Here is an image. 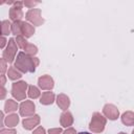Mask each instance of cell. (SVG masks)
<instances>
[{
  "label": "cell",
  "mask_w": 134,
  "mask_h": 134,
  "mask_svg": "<svg viewBox=\"0 0 134 134\" xmlns=\"http://www.w3.org/2000/svg\"><path fill=\"white\" fill-rule=\"evenodd\" d=\"M39 63H40V61L38 58L28 55L24 51H20L17 54L14 66L22 73H26V72L32 73L36 71V68L38 67Z\"/></svg>",
  "instance_id": "obj_1"
},
{
  "label": "cell",
  "mask_w": 134,
  "mask_h": 134,
  "mask_svg": "<svg viewBox=\"0 0 134 134\" xmlns=\"http://www.w3.org/2000/svg\"><path fill=\"white\" fill-rule=\"evenodd\" d=\"M107 124V119L99 112H94L91 117V121L89 124V129L93 133H100L105 130Z\"/></svg>",
  "instance_id": "obj_2"
},
{
  "label": "cell",
  "mask_w": 134,
  "mask_h": 134,
  "mask_svg": "<svg viewBox=\"0 0 134 134\" xmlns=\"http://www.w3.org/2000/svg\"><path fill=\"white\" fill-rule=\"evenodd\" d=\"M28 85L25 81H19L16 83H13L12 85V95L17 100H23L26 97V89Z\"/></svg>",
  "instance_id": "obj_3"
},
{
  "label": "cell",
  "mask_w": 134,
  "mask_h": 134,
  "mask_svg": "<svg viewBox=\"0 0 134 134\" xmlns=\"http://www.w3.org/2000/svg\"><path fill=\"white\" fill-rule=\"evenodd\" d=\"M16 54H17V43H16V40L12 38L8 40L6 48L3 50L2 58L7 63H13L16 60Z\"/></svg>",
  "instance_id": "obj_4"
},
{
  "label": "cell",
  "mask_w": 134,
  "mask_h": 134,
  "mask_svg": "<svg viewBox=\"0 0 134 134\" xmlns=\"http://www.w3.org/2000/svg\"><path fill=\"white\" fill-rule=\"evenodd\" d=\"M25 18L35 26H41L44 23V19L42 17V12L40 8H31L27 10L25 14Z\"/></svg>",
  "instance_id": "obj_5"
},
{
  "label": "cell",
  "mask_w": 134,
  "mask_h": 134,
  "mask_svg": "<svg viewBox=\"0 0 134 134\" xmlns=\"http://www.w3.org/2000/svg\"><path fill=\"white\" fill-rule=\"evenodd\" d=\"M24 3L22 1H15L13 6L9 8V18L10 20H13L14 22L16 21H21V19L23 18L24 14L22 10Z\"/></svg>",
  "instance_id": "obj_6"
},
{
  "label": "cell",
  "mask_w": 134,
  "mask_h": 134,
  "mask_svg": "<svg viewBox=\"0 0 134 134\" xmlns=\"http://www.w3.org/2000/svg\"><path fill=\"white\" fill-rule=\"evenodd\" d=\"M35 111H36V106H35L34 102H31V100H24L19 106L20 115L23 117L35 115Z\"/></svg>",
  "instance_id": "obj_7"
},
{
  "label": "cell",
  "mask_w": 134,
  "mask_h": 134,
  "mask_svg": "<svg viewBox=\"0 0 134 134\" xmlns=\"http://www.w3.org/2000/svg\"><path fill=\"white\" fill-rule=\"evenodd\" d=\"M103 113L106 118H109L110 120H115L119 116V111L116 106L112 104H106L103 108Z\"/></svg>",
  "instance_id": "obj_8"
},
{
  "label": "cell",
  "mask_w": 134,
  "mask_h": 134,
  "mask_svg": "<svg viewBox=\"0 0 134 134\" xmlns=\"http://www.w3.org/2000/svg\"><path fill=\"white\" fill-rule=\"evenodd\" d=\"M38 85L42 90H49L50 91L54 87V82L50 75L44 74L38 79Z\"/></svg>",
  "instance_id": "obj_9"
},
{
  "label": "cell",
  "mask_w": 134,
  "mask_h": 134,
  "mask_svg": "<svg viewBox=\"0 0 134 134\" xmlns=\"http://www.w3.org/2000/svg\"><path fill=\"white\" fill-rule=\"evenodd\" d=\"M41 121V118L38 114H35L32 115L31 117H28V118H24L22 120V126L25 130H32L35 127H37Z\"/></svg>",
  "instance_id": "obj_10"
},
{
  "label": "cell",
  "mask_w": 134,
  "mask_h": 134,
  "mask_svg": "<svg viewBox=\"0 0 134 134\" xmlns=\"http://www.w3.org/2000/svg\"><path fill=\"white\" fill-rule=\"evenodd\" d=\"M60 124L64 128H70V126L73 124L72 113L69 111H64L60 116Z\"/></svg>",
  "instance_id": "obj_11"
},
{
  "label": "cell",
  "mask_w": 134,
  "mask_h": 134,
  "mask_svg": "<svg viewBox=\"0 0 134 134\" xmlns=\"http://www.w3.org/2000/svg\"><path fill=\"white\" fill-rule=\"evenodd\" d=\"M57 104H58V106L61 110L66 111L70 106V99L66 94L61 93L57 96Z\"/></svg>",
  "instance_id": "obj_12"
},
{
  "label": "cell",
  "mask_w": 134,
  "mask_h": 134,
  "mask_svg": "<svg viewBox=\"0 0 134 134\" xmlns=\"http://www.w3.org/2000/svg\"><path fill=\"white\" fill-rule=\"evenodd\" d=\"M54 98H55V95H54L53 92H50V91L43 92L41 97H40V104L45 105V106L51 105L54 102Z\"/></svg>",
  "instance_id": "obj_13"
},
{
  "label": "cell",
  "mask_w": 134,
  "mask_h": 134,
  "mask_svg": "<svg viewBox=\"0 0 134 134\" xmlns=\"http://www.w3.org/2000/svg\"><path fill=\"white\" fill-rule=\"evenodd\" d=\"M121 122L125 125V126H128V127H131V126H134V112L132 111H126L122 113L121 115Z\"/></svg>",
  "instance_id": "obj_14"
},
{
  "label": "cell",
  "mask_w": 134,
  "mask_h": 134,
  "mask_svg": "<svg viewBox=\"0 0 134 134\" xmlns=\"http://www.w3.org/2000/svg\"><path fill=\"white\" fill-rule=\"evenodd\" d=\"M18 122H19V116H18V114H15V113L8 114L4 120V125L7 128H14L18 125Z\"/></svg>",
  "instance_id": "obj_15"
},
{
  "label": "cell",
  "mask_w": 134,
  "mask_h": 134,
  "mask_svg": "<svg viewBox=\"0 0 134 134\" xmlns=\"http://www.w3.org/2000/svg\"><path fill=\"white\" fill-rule=\"evenodd\" d=\"M35 27L34 25L27 23V22H22V36L24 38H30L35 34Z\"/></svg>",
  "instance_id": "obj_16"
},
{
  "label": "cell",
  "mask_w": 134,
  "mask_h": 134,
  "mask_svg": "<svg viewBox=\"0 0 134 134\" xmlns=\"http://www.w3.org/2000/svg\"><path fill=\"white\" fill-rule=\"evenodd\" d=\"M7 76L9 80L12 81H16V80H19L21 79L22 76V72H20L15 66H10L7 70Z\"/></svg>",
  "instance_id": "obj_17"
},
{
  "label": "cell",
  "mask_w": 134,
  "mask_h": 134,
  "mask_svg": "<svg viewBox=\"0 0 134 134\" xmlns=\"http://www.w3.org/2000/svg\"><path fill=\"white\" fill-rule=\"evenodd\" d=\"M18 107H19V106H18L17 102H15L14 99H7V100L5 102V104H4V111L7 112V113H9V112H15V111H17Z\"/></svg>",
  "instance_id": "obj_18"
},
{
  "label": "cell",
  "mask_w": 134,
  "mask_h": 134,
  "mask_svg": "<svg viewBox=\"0 0 134 134\" xmlns=\"http://www.w3.org/2000/svg\"><path fill=\"white\" fill-rule=\"evenodd\" d=\"M12 31V23L8 20H3L1 22V34L2 36H8Z\"/></svg>",
  "instance_id": "obj_19"
},
{
  "label": "cell",
  "mask_w": 134,
  "mask_h": 134,
  "mask_svg": "<svg viewBox=\"0 0 134 134\" xmlns=\"http://www.w3.org/2000/svg\"><path fill=\"white\" fill-rule=\"evenodd\" d=\"M12 32L16 37L22 36V21H16L12 23Z\"/></svg>",
  "instance_id": "obj_20"
},
{
  "label": "cell",
  "mask_w": 134,
  "mask_h": 134,
  "mask_svg": "<svg viewBox=\"0 0 134 134\" xmlns=\"http://www.w3.org/2000/svg\"><path fill=\"white\" fill-rule=\"evenodd\" d=\"M27 94H28V96H29L30 98L36 99V98H38V97L41 95V92H40V89H39L38 87H36V86H34V85H30V86H28Z\"/></svg>",
  "instance_id": "obj_21"
},
{
  "label": "cell",
  "mask_w": 134,
  "mask_h": 134,
  "mask_svg": "<svg viewBox=\"0 0 134 134\" xmlns=\"http://www.w3.org/2000/svg\"><path fill=\"white\" fill-rule=\"evenodd\" d=\"M24 52H25L26 54H28V55L34 57V55L37 54V52H38V47H37L36 45L31 44V43H28V44L26 45V47L24 48Z\"/></svg>",
  "instance_id": "obj_22"
},
{
  "label": "cell",
  "mask_w": 134,
  "mask_h": 134,
  "mask_svg": "<svg viewBox=\"0 0 134 134\" xmlns=\"http://www.w3.org/2000/svg\"><path fill=\"white\" fill-rule=\"evenodd\" d=\"M16 43H17V45H18L21 49H23V50H24V48L26 47V45L28 44V42L26 41V39H25L23 36H18V37L16 38Z\"/></svg>",
  "instance_id": "obj_23"
},
{
  "label": "cell",
  "mask_w": 134,
  "mask_h": 134,
  "mask_svg": "<svg viewBox=\"0 0 134 134\" xmlns=\"http://www.w3.org/2000/svg\"><path fill=\"white\" fill-rule=\"evenodd\" d=\"M0 134H17V131L14 128H7V129L2 128L0 131Z\"/></svg>",
  "instance_id": "obj_24"
},
{
  "label": "cell",
  "mask_w": 134,
  "mask_h": 134,
  "mask_svg": "<svg viewBox=\"0 0 134 134\" xmlns=\"http://www.w3.org/2000/svg\"><path fill=\"white\" fill-rule=\"evenodd\" d=\"M23 3H24L25 6H27V7H29L31 9V7H34L35 5H38L40 3V1H28V0H25V1H23Z\"/></svg>",
  "instance_id": "obj_25"
},
{
  "label": "cell",
  "mask_w": 134,
  "mask_h": 134,
  "mask_svg": "<svg viewBox=\"0 0 134 134\" xmlns=\"http://www.w3.org/2000/svg\"><path fill=\"white\" fill-rule=\"evenodd\" d=\"M6 63H7V62H6L3 58L0 60V64H1V68H0V69H1V74H4L5 71L8 70V69H7V66H6Z\"/></svg>",
  "instance_id": "obj_26"
},
{
  "label": "cell",
  "mask_w": 134,
  "mask_h": 134,
  "mask_svg": "<svg viewBox=\"0 0 134 134\" xmlns=\"http://www.w3.org/2000/svg\"><path fill=\"white\" fill-rule=\"evenodd\" d=\"M63 131L61 128H52L48 130V134H62Z\"/></svg>",
  "instance_id": "obj_27"
},
{
  "label": "cell",
  "mask_w": 134,
  "mask_h": 134,
  "mask_svg": "<svg viewBox=\"0 0 134 134\" xmlns=\"http://www.w3.org/2000/svg\"><path fill=\"white\" fill-rule=\"evenodd\" d=\"M32 134H46V131H45V129L43 128V127H38L34 132H32Z\"/></svg>",
  "instance_id": "obj_28"
},
{
  "label": "cell",
  "mask_w": 134,
  "mask_h": 134,
  "mask_svg": "<svg viewBox=\"0 0 134 134\" xmlns=\"http://www.w3.org/2000/svg\"><path fill=\"white\" fill-rule=\"evenodd\" d=\"M62 134H77V133L75 132V130L73 128H67Z\"/></svg>",
  "instance_id": "obj_29"
},
{
  "label": "cell",
  "mask_w": 134,
  "mask_h": 134,
  "mask_svg": "<svg viewBox=\"0 0 134 134\" xmlns=\"http://www.w3.org/2000/svg\"><path fill=\"white\" fill-rule=\"evenodd\" d=\"M1 94H0V98L1 99H4L5 98V95H6V89L4 88V86H1Z\"/></svg>",
  "instance_id": "obj_30"
},
{
  "label": "cell",
  "mask_w": 134,
  "mask_h": 134,
  "mask_svg": "<svg viewBox=\"0 0 134 134\" xmlns=\"http://www.w3.org/2000/svg\"><path fill=\"white\" fill-rule=\"evenodd\" d=\"M0 42H1V43H0V47L3 49V48H4V46H5V44H6V42H7L4 36H2V37L0 38Z\"/></svg>",
  "instance_id": "obj_31"
},
{
  "label": "cell",
  "mask_w": 134,
  "mask_h": 134,
  "mask_svg": "<svg viewBox=\"0 0 134 134\" xmlns=\"http://www.w3.org/2000/svg\"><path fill=\"white\" fill-rule=\"evenodd\" d=\"M6 83V77L4 74H1V86H4Z\"/></svg>",
  "instance_id": "obj_32"
},
{
  "label": "cell",
  "mask_w": 134,
  "mask_h": 134,
  "mask_svg": "<svg viewBox=\"0 0 134 134\" xmlns=\"http://www.w3.org/2000/svg\"><path fill=\"white\" fill-rule=\"evenodd\" d=\"M77 134H91V133H89V132H80Z\"/></svg>",
  "instance_id": "obj_33"
},
{
  "label": "cell",
  "mask_w": 134,
  "mask_h": 134,
  "mask_svg": "<svg viewBox=\"0 0 134 134\" xmlns=\"http://www.w3.org/2000/svg\"><path fill=\"white\" fill-rule=\"evenodd\" d=\"M117 134H127V133H125V132H119V133H117Z\"/></svg>",
  "instance_id": "obj_34"
},
{
  "label": "cell",
  "mask_w": 134,
  "mask_h": 134,
  "mask_svg": "<svg viewBox=\"0 0 134 134\" xmlns=\"http://www.w3.org/2000/svg\"><path fill=\"white\" fill-rule=\"evenodd\" d=\"M132 134H134V129H133V131H132Z\"/></svg>",
  "instance_id": "obj_35"
}]
</instances>
